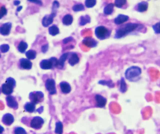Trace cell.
Returning a JSON list of instances; mask_svg holds the SVG:
<instances>
[{
    "label": "cell",
    "mask_w": 160,
    "mask_h": 134,
    "mask_svg": "<svg viewBox=\"0 0 160 134\" xmlns=\"http://www.w3.org/2000/svg\"><path fill=\"white\" fill-rule=\"evenodd\" d=\"M22 6H20V7H18V8H17V11H18V12H19V11H20L22 9Z\"/></svg>",
    "instance_id": "47"
},
{
    "label": "cell",
    "mask_w": 160,
    "mask_h": 134,
    "mask_svg": "<svg viewBox=\"0 0 160 134\" xmlns=\"http://www.w3.org/2000/svg\"><path fill=\"white\" fill-rule=\"evenodd\" d=\"M60 90L63 93L65 94L69 93L71 91L70 85L66 82H62L60 84Z\"/></svg>",
    "instance_id": "16"
},
{
    "label": "cell",
    "mask_w": 160,
    "mask_h": 134,
    "mask_svg": "<svg viewBox=\"0 0 160 134\" xmlns=\"http://www.w3.org/2000/svg\"><path fill=\"white\" fill-rule=\"evenodd\" d=\"M40 66L43 69H49L53 68L52 62L50 60H43L40 62Z\"/></svg>",
    "instance_id": "18"
},
{
    "label": "cell",
    "mask_w": 160,
    "mask_h": 134,
    "mask_svg": "<svg viewBox=\"0 0 160 134\" xmlns=\"http://www.w3.org/2000/svg\"><path fill=\"white\" fill-rule=\"evenodd\" d=\"M95 100L97 107L100 108L105 107L107 103L106 98L100 94H98L95 95Z\"/></svg>",
    "instance_id": "11"
},
{
    "label": "cell",
    "mask_w": 160,
    "mask_h": 134,
    "mask_svg": "<svg viewBox=\"0 0 160 134\" xmlns=\"http://www.w3.org/2000/svg\"><path fill=\"white\" fill-rule=\"evenodd\" d=\"M7 14V10L4 4L0 3V19L4 17Z\"/></svg>",
    "instance_id": "30"
},
{
    "label": "cell",
    "mask_w": 160,
    "mask_h": 134,
    "mask_svg": "<svg viewBox=\"0 0 160 134\" xmlns=\"http://www.w3.org/2000/svg\"><path fill=\"white\" fill-rule=\"evenodd\" d=\"M114 6V4L113 3H109L108 4L104 9V13L105 14L107 15L112 14L113 12Z\"/></svg>",
    "instance_id": "25"
},
{
    "label": "cell",
    "mask_w": 160,
    "mask_h": 134,
    "mask_svg": "<svg viewBox=\"0 0 160 134\" xmlns=\"http://www.w3.org/2000/svg\"><path fill=\"white\" fill-rule=\"evenodd\" d=\"M43 109H44V108H43V107H41L38 108V110H36V111H37L39 114H41V113H42L43 111Z\"/></svg>",
    "instance_id": "44"
},
{
    "label": "cell",
    "mask_w": 160,
    "mask_h": 134,
    "mask_svg": "<svg viewBox=\"0 0 160 134\" xmlns=\"http://www.w3.org/2000/svg\"><path fill=\"white\" fill-rule=\"evenodd\" d=\"M31 2L32 3H35L38 4H39V5H42V3L41 1H31Z\"/></svg>",
    "instance_id": "43"
},
{
    "label": "cell",
    "mask_w": 160,
    "mask_h": 134,
    "mask_svg": "<svg viewBox=\"0 0 160 134\" xmlns=\"http://www.w3.org/2000/svg\"><path fill=\"white\" fill-rule=\"evenodd\" d=\"M6 83H8V84H11V85L13 86L14 87H15V85H16L15 81V80L14 78H12V77H8V78L6 79Z\"/></svg>",
    "instance_id": "38"
},
{
    "label": "cell",
    "mask_w": 160,
    "mask_h": 134,
    "mask_svg": "<svg viewBox=\"0 0 160 134\" xmlns=\"http://www.w3.org/2000/svg\"><path fill=\"white\" fill-rule=\"evenodd\" d=\"M1 121L6 126H11L14 122V118L12 115L8 113L3 116Z\"/></svg>",
    "instance_id": "12"
},
{
    "label": "cell",
    "mask_w": 160,
    "mask_h": 134,
    "mask_svg": "<svg viewBox=\"0 0 160 134\" xmlns=\"http://www.w3.org/2000/svg\"><path fill=\"white\" fill-rule=\"evenodd\" d=\"M14 87L11 84L5 83L1 86V91L4 94L9 96L13 93Z\"/></svg>",
    "instance_id": "13"
},
{
    "label": "cell",
    "mask_w": 160,
    "mask_h": 134,
    "mask_svg": "<svg viewBox=\"0 0 160 134\" xmlns=\"http://www.w3.org/2000/svg\"><path fill=\"white\" fill-rule=\"evenodd\" d=\"M73 40V38L72 37H68L66 38L63 41V42L64 44H67L68 42H70L71 41H72Z\"/></svg>",
    "instance_id": "41"
},
{
    "label": "cell",
    "mask_w": 160,
    "mask_h": 134,
    "mask_svg": "<svg viewBox=\"0 0 160 134\" xmlns=\"http://www.w3.org/2000/svg\"><path fill=\"white\" fill-rule=\"evenodd\" d=\"M48 49V45L47 44L45 45L42 47V51L43 53H46Z\"/></svg>",
    "instance_id": "42"
},
{
    "label": "cell",
    "mask_w": 160,
    "mask_h": 134,
    "mask_svg": "<svg viewBox=\"0 0 160 134\" xmlns=\"http://www.w3.org/2000/svg\"><path fill=\"white\" fill-rule=\"evenodd\" d=\"M129 17L124 15H119L114 20L115 24L117 25L121 24L129 20Z\"/></svg>",
    "instance_id": "17"
},
{
    "label": "cell",
    "mask_w": 160,
    "mask_h": 134,
    "mask_svg": "<svg viewBox=\"0 0 160 134\" xmlns=\"http://www.w3.org/2000/svg\"><path fill=\"white\" fill-rule=\"evenodd\" d=\"M12 28V24L11 22H6L0 26V34L1 35H8L10 34Z\"/></svg>",
    "instance_id": "9"
},
{
    "label": "cell",
    "mask_w": 160,
    "mask_h": 134,
    "mask_svg": "<svg viewBox=\"0 0 160 134\" xmlns=\"http://www.w3.org/2000/svg\"><path fill=\"white\" fill-rule=\"evenodd\" d=\"M148 7V3L147 1H143L139 3L137 6V10L138 12H144L147 11Z\"/></svg>",
    "instance_id": "21"
},
{
    "label": "cell",
    "mask_w": 160,
    "mask_h": 134,
    "mask_svg": "<svg viewBox=\"0 0 160 134\" xmlns=\"http://www.w3.org/2000/svg\"><path fill=\"white\" fill-rule=\"evenodd\" d=\"M24 108L27 112L33 113L35 111L36 104L32 102H28L25 104Z\"/></svg>",
    "instance_id": "22"
},
{
    "label": "cell",
    "mask_w": 160,
    "mask_h": 134,
    "mask_svg": "<svg viewBox=\"0 0 160 134\" xmlns=\"http://www.w3.org/2000/svg\"><path fill=\"white\" fill-rule=\"evenodd\" d=\"M10 49V46L7 44H4L0 46V51L2 53L7 52Z\"/></svg>",
    "instance_id": "36"
},
{
    "label": "cell",
    "mask_w": 160,
    "mask_h": 134,
    "mask_svg": "<svg viewBox=\"0 0 160 134\" xmlns=\"http://www.w3.org/2000/svg\"><path fill=\"white\" fill-rule=\"evenodd\" d=\"M120 91L123 93H124L127 91V86L126 83L125 82V79L124 78H122L120 80Z\"/></svg>",
    "instance_id": "29"
},
{
    "label": "cell",
    "mask_w": 160,
    "mask_h": 134,
    "mask_svg": "<svg viewBox=\"0 0 160 134\" xmlns=\"http://www.w3.org/2000/svg\"><path fill=\"white\" fill-rule=\"evenodd\" d=\"M4 127L0 125V134H1L4 132Z\"/></svg>",
    "instance_id": "45"
},
{
    "label": "cell",
    "mask_w": 160,
    "mask_h": 134,
    "mask_svg": "<svg viewBox=\"0 0 160 134\" xmlns=\"http://www.w3.org/2000/svg\"><path fill=\"white\" fill-rule=\"evenodd\" d=\"M98 83L102 85H106L109 87H114V84L111 81L102 80L99 81Z\"/></svg>",
    "instance_id": "32"
},
{
    "label": "cell",
    "mask_w": 160,
    "mask_h": 134,
    "mask_svg": "<svg viewBox=\"0 0 160 134\" xmlns=\"http://www.w3.org/2000/svg\"><path fill=\"white\" fill-rule=\"evenodd\" d=\"M55 15L51 14V15H46L43 17L42 21L43 26L47 27L53 23V18L55 16Z\"/></svg>",
    "instance_id": "15"
},
{
    "label": "cell",
    "mask_w": 160,
    "mask_h": 134,
    "mask_svg": "<svg viewBox=\"0 0 160 134\" xmlns=\"http://www.w3.org/2000/svg\"><path fill=\"white\" fill-rule=\"evenodd\" d=\"M141 26V25L135 23H128L126 24L116 30L115 37L116 38L123 37L127 34L133 31Z\"/></svg>",
    "instance_id": "1"
},
{
    "label": "cell",
    "mask_w": 160,
    "mask_h": 134,
    "mask_svg": "<svg viewBox=\"0 0 160 134\" xmlns=\"http://www.w3.org/2000/svg\"><path fill=\"white\" fill-rule=\"evenodd\" d=\"M153 29L156 34H160V22L153 25Z\"/></svg>",
    "instance_id": "37"
},
{
    "label": "cell",
    "mask_w": 160,
    "mask_h": 134,
    "mask_svg": "<svg viewBox=\"0 0 160 134\" xmlns=\"http://www.w3.org/2000/svg\"><path fill=\"white\" fill-rule=\"evenodd\" d=\"M91 22V18L88 15L82 16L80 18V25L81 26L85 25Z\"/></svg>",
    "instance_id": "27"
},
{
    "label": "cell",
    "mask_w": 160,
    "mask_h": 134,
    "mask_svg": "<svg viewBox=\"0 0 160 134\" xmlns=\"http://www.w3.org/2000/svg\"><path fill=\"white\" fill-rule=\"evenodd\" d=\"M44 120L42 118L39 117H35L32 118L29 123V126L35 129H40L44 124Z\"/></svg>",
    "instance_id": "5"
},
{
    "label": "cell",
    "mask_w": 160,
    "mask_h": 134,
    "mask_svg": "<svg viewBox=\"0 0 160 134\" xmlns=\"http://www.w3.org/2000/svg\"><path fill=\"white\" fill-rule=\"evenodd\" d=\"M20 1H14V4L15 5H18L20 4Z\"/></svg>",
    "instance_id": "46"
},
{
    "label": "cell",
    "mask_w": 160,
    "mask_h": 134,
    "mask_svg": "<svg viewBox=\"0 0 160 134\" xmlns=\"http://www.w3.org/2000/svg\"><path fill=\"white\" fill-rule=\"evenodd\" d=\"M63 131V125L61 122H58L56 123L55 133L56 134H62Z\"/></svg>",
    "instance_id": "24"
},
{
    "label": "cell",
    "mask_w": 160,
    "mask_h": 134,
    "mask_svg": "<svg viewBox=\"0 0 160 134\" xmlns=\"http://www.w3.org/2000/svg\"><path fill=\"white\" fill-rule=\"evenodd\" d=\"M15 45L18 51L21 53H25L28 48L27 43L22 40H18V41H16Z\"/></svg>",
    "instance_id": "10"
},
{
    "label": "cell",
    "mask_w": 160,
    "mask_h": 134,
    "mask_svg": "<svg viewBox=\"0 0 160 134\" xmlns=\"http://www.w3.org/2000/svg\"><path fill=\"white\" fill-rule=\"evenodd\" d=\"M141 73V69L139 67H131L126 71L125 77L129 81L136 82L139 80Z\"/></svg>",
    "instance_id": "2"
},
{
    "label": "cell",
    "mask_w": 160,
    "mask_h": 134,
    "mask_svg": "<svg viewBox=\"0 0 160 134\" xmlns=\"http://www.w3.org/2000/svg\"><path fill=\"white\" fill-rule=\"evenodd\" d=\"M32 63L28 59L21 58L18 62V67L22 69H27L29 70L32 69Z\"/></svg>",
    "instance_id": "6"
},
{
    "label": "cell",
    "mask_w": 160,
    "mask_h": 134,
    "mask_svg": "<svg viewBox=\"0 0 160 134\" xmlns=\"http://www.w3.org/2000/svg\"><path fill=\"white\" fill-rule=\"evenodd\" d=\"M96 1L95 0H87L85 1V5L88 8H92L95 5Z\"/></svg>",
    "instance_id": "35"
},
{
    "label": "cell",
    "mask_w": 160,
    "mask_h": 134,
    "mask_svg": "<svg viewBox=\"0 0 160 134\" xmlns=\"http://www.w3.org/2000/svg\"><path fill=\"white\" fill-rule=\"evenodd\" d=\"M13 134H27L26 131L22 127H16L13 130Z\"/></svg>",
    "instance_id": "31"
},
{
    "label": "cell",
    "mask_w": 160,
    "mask_h": 134,
    "mask_svg": "<svg viewBox=\"0 0 160 134\" xmlns=\"http://www.w3.org/2000/svg\"><path fill=\"white\" fill-rule=\"evenodd\" d=\"M25 55L28 59L33 60L36 57V53L35 50L31 49L26 52Z\"/></svg>",
    "instance_id": "28"
},
{
    "label": "cell",
    "mask_w": 160,
    "mask_h": 134,
    "mask_svg": "<svg viewBox=\"0 0 160 134\" xmlns=\"http://www.w3.org/2000/svg\"><path fill=\"white\" fill-rule=\"evenodd\" d=\"M83 43L84 45L88 48H94L97 46L98 44V42L95 40L94 39L90 37H87L84 39Z\"/></svg>",
    "instance_id": "14"
},
{
    "label": "cell",
    "mask_w": 160,
    "mask_h": 134,
    "mask_svg": "<svg viewBox=\"0 0 160 134\" xmlns=\"http://www.w3.org/2000/svg\"><path fill=\"white\" fill-rule=\"evenodd\" d=\"M49 60L52 62L53 65V67H57L58 60L55 57H52Z\"/></svg>",
    "instance_id": "40"
},
{
    "label": "cell",
    "mask_w": 160,
    "mask_h": 134,
    "mask_svg": "<svg viewBox=\"0 0 160 134\" xmlns=\"http://www.w3.org/2000/svg\"><path fill=\"white\" fill-rule=\"evenodd\" d=\"M1 90L0 89V94H1Z\"/></svg>",
    "instance_id": "48"
},
{
    "label": "cell",
    "mask_w": 160,
    "mask_h": 134,
    "mask_svg": "<svg viewBox=\"0 0 160 134\" xmlns=\"http://www.w3.org/2000/svg\"><path fill=\"white\" fill-rule=\"evenodd\" d=\"M6 103L8 106L14 110H17L18 108V103L15 97L8 96L6 98Z\"/></svg>",
    "instance_id": "8"
},
{
    "label": "cell",
    "mask_w": 160,
    "mask_h": 134,
    "mask_svg": "<svg viewBox=\"0 0 160 134\" xmlns=\"http://www.w3.org/2000/svg\"><path fill=\"white\" fill-rule=\"evenodd\" d=\"M69 55V53H67L63 54L60 56V59L58 60V65H57V68L60 69H62L63 68L65 62L66 61V60L67 59Z\"/></svg>",
    "instance_id": "19"
},
{
    "label": "cell",
    "mask_w": 160,
    "mask_h": 134,
    "mask_svg": "<svg viewBox=\"0 0 160 134\" xmlns=\"http://www.w3.org/2000/svg\"><path fill=\"white\" fill-rule=\"evenodd\" d=\"M44 98V94L41 91H34L31 92L29 94V99L31 102L35 104L42 102Z\"/></svg>",
    "instance_id": "4"
},
{
    "label": "cell",
    "mask_w": 160,
    "mask_h": 134,
    "mask_svg": "<svg viewBox=\"0 0 160 134\" xmlns=\"http://www.w3.org/2000/svg\"><path fill=\"white\" fill-rule=\"evenodd\" d=\"M73 10L75 12H78L80 11L84 10V6L82 4H75L73 7Z\"/></svg>",
    "instance_id": "33"
},
{
    "label": "cell",
    "mask_w": 160,
    "mask_h": 134,
    "mask_svg": "<svg viewBox=\"0 0 160 134\" xmlns=\"http://www.w3.org/2000/svg\"><path fill=\"white\" fill-rule=\"evenodd\" d=\"M1 54H0V58H1Z\"/></svg>",
    "instance_id": "49"
},
{
    "label": "cell",
    "mask_w": 160,
    "mask_h": 134,
    "mask_svg": "<svg viewBox=\"0 0 160 134\" xmlns=\"http://www.w3.org/2000/svg\"><path fill=\"white\" fill-rule=\"evenodd\" d=\"M59 32H60L59 28L55 25H53L49 28V33L53 36H55V35H58Z\"/></svg>",
    "instance_id": "26"
},
{
    "label": "cell",
    "mask_w": 160,
    "mask_h": 134,
    "mask_svg": "<svg viewBox=\"0 0 160 134\" xmlns=\"http://www.w3.org/2000/svg\"><path fill=\"white\" fill-rule=\"evenodd\" d=\"M79 62V58L77 54L75 53H73L70 56L68 60V62L70 65L74 66L75 64L78 63Z\"/></svg>",
    "instance_id": "20"
},
{
    "label": "cell",
    "mask_w": 160,
    "mask_h": 134,
    "mask_svg": "<svg viewBox=\"0 0 160 134\" xmlns=\"http://www.w3.org/2000/svg\"><path fill=\"white\" fill-rule=\"evenodd\" d=\"M73 21V18L72 15L70 14H67L63 17L62 19V22L63 24L68 26L72 24Z\"/></svg>",
    "instance_id": "23"
},
{
    "label": "cell",
    "mask_w": 160,
    "mask_h": 134,
    "mask_svg": "<svg viewBox=\"0 0 160 134\" xmlns=\"http://www.w3.org/2000/svg\"><path fill=\"white\" fill-rule=\"evenodd\" d=\"M95 32L96 36L100 40H104L108 38L111 35L109 30L102 26L97 27Z\"/></svg>",
    "instance_id": "3"
},
{
    "label": "cell",
    "mask_w": 160,
    "mask_h": 134,
    "mask_svg": "<svg viewBox=\"0 0 160 134\" xmlns=\"http://www.w3.org/2000/svg\"><path fill=\"white\" fill-rule=\"evenodd\" d=\"M46 87L50 94H54L56 93L55 82L53 79H48L46 82Z\"/></svg>",
    "instance_id": "7"
},
{
    "label": "cell",
    "mask_w": 160,
    "mask_h": 134,
    "mask_svg": "<svg viewBox=\"0 0 160 134\" xmlns=\"http://www.w3.org/2000/svg\"><path fill=\"white\" fill-rule=\"evenodd\" d=\"M126 3V0H116L115 1V5L116 7L121 8Z\"/></svg>",
    "instance_id": "34"
},
{
    "label": "cell",
    "mask_w": 160,
    "mask_h": 134,
    "mask_svg": "<svg viewBox=\"0 0 160 134\" xmlns=\"http://www.w3.org/2000/svg\"><path fill=\"white\" fill-rule=\"evenodd\" d=\"M59 6H60V4H59L58 1H54L53 2V12H52V14H53L56 15V10L59 7Z\"/></svg>",
    "instance_id": "39"
}]
</instances>
